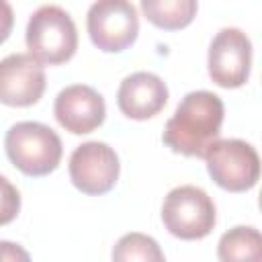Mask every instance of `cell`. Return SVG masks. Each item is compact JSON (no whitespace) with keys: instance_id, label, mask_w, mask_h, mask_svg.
<instances>
[{"instance_id":"obj_1","label":"cell","mask_w":262,"mask_h":262,"mask_svg":"<svg viewBox=\"0 0 262 262\" xmlns=\"http://www.w3.org/2000/svg\"><path fill=\"white\" fill-rule=\"evenodd\" d=\"M225 117L223 100L209 90L188 92L168 119L162 141L188 158H203L207 147L219 137Z\"/></svg>"},{"instance_id":"obj_2","label":"cell","mask_w":262,"mask_h":262,"mask_svg":"<svg viewBox=\"0 0 262 262\" xmlns=\"http://www.w3.org/2000/svg\"><path fill=\"white\" fill-rule=\"evenodd\" d=\"M4 151L16 170L25 176L39 178L59 166L63 145L51 127L37 121H20L6 131Z\"/></svg>"},{"instance_id":"obj_3","label":"cell","mask_w":262,"mask_h":262,"mask_svg":"<svg viewBox=\"0 0 262 262\" xmlns=\"http://www.w3.org/2000/svg\"><path fill=\"white\" fill-rule=\"evenodd\" d=\"M25 41L29 53L37 61L45 66L66 63L78 49L76 23L61 6H39L27 23Z\"/></svg>"},{"instance_id":"obj_4","label":"cell","mask_w":262,"mask_h":262,"mask_svg":"<svg viewBox=\"0 0 262 262\" xmlns=\"http://www.w3.org/2000/svg\"><path fill=\"white\" fill-rule=\"evenodd\" d=\"M215 221V203L199 186H176L162 203V223L168 233L178 239H203L213 231Z\"/></svg>"},{"instance_id":"obj_5","label":"cell","mask_w":262,"mask_h":262,"mask_svg":"<svg viewBox=\"0 0 262 262\" xmlns=\"http://www.w3.org/2000/svg\"><path fill=\"white\" fill-rule=\"evenodd\" d=\"M207 172L213 182L227 192H246L260 178V158L252 143L244 139H215L205 151Z\"/></svg>"},{"instance_id":"obj_6","label":"cell","mask_w":262,"mask_h":262,"mask_svg":"<svg viewBox=\"0 0 262 262\" xmlns=\"http://www.w3.org/2000/svg\"><path fill=\"white\" fill-rule=\"evenodd\" d=\"M88 37L104 53H121L139 35V16L129 0H96L86 14Z\"/></svg>"},{"instance_id":"obj_7","label":"cell","mask_w":262,"mask_h":262,"mask_svg":"<svg viewBox=\"0 0 262 262\" xmlns=\"http://www.w3.org/2000/svg\"><path fill=\"white\" fill-rule=\"evenodd\" d=\"M70 180L72 184L90 196H100L113 190L119 180L121 164L117 151L104 141H86L78 145L70 156Z\"/></svg>"},{"instance_id":"obj_8","label":"cell","mask_w":262,"mask_h":262,"mask_svg":"<svg viewBox=\"0 0 262 262\" xmlns=\"http://www.w3.org/2000/svg\"><path fill=\"white\" fill-rule=\"evenodd\" d=\"M207 68L211 80L221 88H239L248 82L252 70V41L235 27L221 29L207 55Z\"/></svg>"},{"instance_id":"obj_9","label":"cell","mask_w":262,"mask_h":262,"mask_svg":"<svg viewBox=\"0 0 262 262\" xmlns=\"http://www.w3.org/2000/svg\"><path fill=\"white\" fill-rule=\"evenodd\" d=\"M47 86L45 70L31 53H10L0 59V102L6 106H33Z\"/></svg>"},{"instance_id":"obj_10","label":"cell","mask_w":262,"mask_h":262,"mask_svg":"<svg viewBox=\"0 0 262 262\" xmlns=\"http://www.w3.org/2000/svg\"><path fill=\"white\" fill-rule=\"evenodd\" d=\"M57 123L72 135H86L98 129L106 117V104L98 90L86 84H72L59 90L53 102Z\"/></svg>"},{"instance_id":"obj_11","label":"cell","mask_w":262,"mask_h":262,"mask_svg":"<svg viewBox=\"0 0 262 262\" xmlns=\"http://www.w3.org/2000/svg\"><path fill=\"white\" fill-rule=\"evenodd\" d=\"M168 102L166 82L151 72H133L123 78L117 90L119 111L133 121H147L156 117Z\"/></svg>"},{"instance_id":"obj_12","label":"cell","mask_w":262,"mask_h":262,"mask_svg":"<svg viewBox=\"0 0 262 262\" xmlns=\"http://www.w3.org/2000/svg\"><path fill=\"white\" fill-rule=\"evenodd\" d=\"M143 16L158 29H186L199 10V0H139Z\"/></svg>"},{"instance_id":"obj_13","label":"cell","mask_w":262,"mask_h":262,"mask_svg":"<svg viewBox=\"0 0 262 262\" xmlns=\"http://www.w3.org/2000/svg\"><path fill=\"white\" fill-rule=\"evenodd\" d=\"M217 256L223 262L262 260V235L256 227L237 225L225 231L217 246Z\"/></svg>"},{"instance_id":"obj_14","label":"cell","mask_w":262,"mask_h":262,"mask_svg":"<svg viewBox=\"0 0 262 262\" xmlns=\"http://www.w3.org/2000/svg\"><path fill=\"white\" fill-rule=\"evenodd\" d=\"M113 260L129 262V260H145V262H162L164 252L160 250L158 242L151 235L133 231L125 233L113 248Z\"/></svg>"},{"instance_id":"obj_15","label":"cell","mask_w":262,"mask_h":262,"mask_svg":"<svg viewBox=\"0 0 262 262\" xmlns=\"http://www.w3.org/2000/svg\"><path fill=\"white\" fill-rule=\"evenodd\" d=\"M18 211H20V192L6 176L0 174V227L12 223Z\"/></svg>"},{"instance_id":"obj_16","label":"cell","mask_w":262,"mask_h":262,"mask_svg":"<svg viewBox=\"0 0 262 262\" xmlns=\"http://www.w3.org/2000/svg\"><path fill=\"white\" fill-rule=\"evenodd\" d=\"M14 27V12L8 0H0V45L10 37Z\"/></svg>"},{"instance_id":"obj_17","label":"cell","mask_w":262,"mask_h":262,"mask_svg":"<svg viewBox=\"0 0 262 262\" xmlns=\"http://www.w3.org/2000/svg\"><path fill=\"white\" fill-rule=\"evenodd\" d=\"M29 258H31V254L23 246H18L14 242L0 239V260H23V262H27Z\"/></svg>"}]
</instances>
